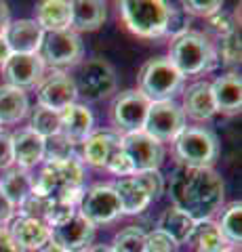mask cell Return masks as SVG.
I'll return each instance as SVG.
<instances>
[{
  "label": "cell",
  "mask_w": 242,
  "mask_h": 252,
  "mask_svg": "<svg viewBox=\"0 0 242 252\" xmlns=\"http://www.w3.org/2000/svg\"><path fill=\"white\" fill-rule=\"evenodd\" d=\"M147 109H150V101L139 91H122L116 94L110 109L112 124L116 126V130L124 132V135L143 130Z\"/></svg>",
  "instance_id": "8fae6325"
},
{
  "label": "cell",
  "mask_w": 242,
  "mask_h": 252,
  "mask_svg": "<svg viewBox=\"0 0 242 252\" xmlns=\"http://www.w3.org/2000/svg\"><path fill=\"white\" fill-rule=\"evenodd\" d=\"M105 168L110 170V172H114V175H118L120 179H122V177L135 175V172H133L131 162H129V158H127V154H124V149H122L120 143L116 145V149L112 152V156H110V160H107V166H105Z\"/></svg>",
  "instance_id": "74e56055"
},
{
  "label": "cell",
  "mask_w": 242,
  "mask_h": 252,
  "mask_svg": "<svg viewBox=\"0 0 242 252\" xmlns=\"http://www.w3.org/2000/svg\"><path fill=\"white\" fill-rule=\"evenodd\" d=\"M69 158H76V154H74V143L68 137H64L61 132H57V135H51V137L44 139L42 160H46V162H61V160H69Z\"/></svg>",
  "instance_id": "d6a6232c"
},
{
  "label": "cell",
  "mask_w": 242,
  "mask_h": 252,
  "mask_svg": "<svg viewBox=\"0 0 242 252\" xmlns=\"http://www.w3.org/2000/svg\"><path fill=\"white\" fill-rule=\"evenodd\" d=\"M44 30L34 19L11 21L4 32V40L13 55H38Z\"/></svg>",
  "instance_id": "2e32d148"
},
{
  "label": "cell",
  "mask_w": 242,
  "mask_h": 252,
  "mask_svg": "<svg viewBox=\"0 0 242 252\" xmlns=\"http://www.w3.org/2000/svg\"><path fill=\"white\" fill-rule=\"evenodd\" d=\"M169 59L179 69V74L185 78L213 69L217 65V51L205 34L185 32V34L173 38Z\"/></svg>",
  "instance_id": "3957f363"
},
{
  "label": "cell",
  "mask_w": 242,
  "mask_h": 252,
  "mask_svg": "<svg viewBox=\"0 0 242 252\" xmlns=\"http://www.w3.org/2000/svg\"><path fill=\"white\" fill-rule=\"evenodd\" d=\"M74 206L76 204H66V202H53V206H51V212H49V227H55L59 223H64V220H68L69 217L74 215Z\"/></svg>",
  "instance_id": "b9f144b4"
},
{
  "label": "cell",
  "mask_w": 242,
  "mask_h": 252,
  "mask_svg": "<svg viewBox=\"0 0 242 252\" xmlns=\"http://www.w3.org/2000/svg\"><path fill=\"white\" fill-rule=\"evenodd\" d=\"M11 23V17H9V4L6 2H0V36H4L6 28Z\"/></svg>",
  "instance_id": "bcb514c9"
},
{
  "label": "cell",
  "mask_w": 242,
  "mask_h": 252,
  "mask_svg": "<svg viewBox=\"0 0 242 252\" xmlns=\"http://www.w3.org/2000/svg\"><path fill=\"white\" fill-rule=\"evenodd\" d=\"M185 128V114L181 105L175 101H160L150 103L143 124V132L154 137L158 143L162 141H175V137Z\"/></svg>",
  "instance_id": "30bf717a"
},
{
  "label": "cell",
  "mask_w": 242,
  "mask_h": 252,
  "mask_svg": "<svg viewBox=\"0 0 242 252\" xmlns=\"http://www.w3.org/2000/svg\"><path fill=\"white\" fill-rule=\"evenodd\" d=\"M78 215L84 217L89 223L95 225H105L116 220L122 210L118 195L112 189V185H93L87 191H82L80 200H78Z\"/></svg>",
  "instance_id": "ba28073f"
},
{
  "label": "cell",
  "mask_w": 242,
  "mask_h": 252,
  "mask_svg": "<svg viewBox=\"0 0 242 252\" xmlns=\"http://www.w3.org/2000/svg\"><path fill=\"white\" fill-rule=\"evenodd\" d=\"M93 240H95V227L78 215V210L64 223L51 227V244L66 252H87Z\"/></svg>",
  "instance_id": "4fadbf2b"
},
{
  "label": "cell",
  "mask_w": 242,
  "mask_h": 252,
  "mask_svg": "<svg viewBox=\"0 0 242 252\" xmlns=\"http://www.w3.org/2000/svg\"><path fill=\"white\" fill-rule=\"evenodd\" d=\"M219 229L230 244H240V240H242V204L240 202H232L230 206L225 208Z\"/></svg>",
  "instance_id": "4dcf8cb0"
},
{
  "label": "cell",
  "mask_w": 242,
  "mask_h": 252,
  "mask_svg": "<svg viewBox=\"0 0 242 252\" xmlns=\"http://www.w3.org/2000/svg\"><path fill=\"white\" fill-rule=\"evenodd\" d=\"M38 57L44 65L51 67H66L74 65L82 57V42L80 36L72 30H59V32H44Z\"/></svg>",
  "instance_id": "9c48e42d"
},
{
  "label": "cell",
  "mask_w": 242,
  "mask_h": 252,
  "mask_svg": "<svg viewBox=\"0 0 242 252\" xmlns=\"http://www.w3.org/2000/svg\"><path fill=\"white\" fill-rule=\"evenodd\" d=\"M87 252H114L110 246H91Z\"/></svg>",
  "instance_id": "681fc988"
},
{
  "label": "cell",
  "mask_w": 242,
  "mask_h": 252,
  "mask_svg": "<svg viewBox=\"0 0 242 252\" xmlns=\"http://www.w3.org/2000/svg\"><path fill=\"white\" fill-rule=\"evenodd\" d=\"M11 238L21 250H40L51 242V227L36 219L17 217L11 223Z\"/></svg>",
  "instance_id": "ac0fdd59"
},
{
  "label": "cell",
  "mask_w": 242,
  "mask_h": 252,
  "mask_svg": "<svg viewBox=\"0 0 242 252\" xmlns=\"http://www.w3.org/2000/svg\"><path fill=\"white\" fill-rule=\"evenodd\" d=\"M190 15H187L183 9H177V6L171 4V11H169V19H167V28H165V34L169 36H181L185 32H190Z\"/></svg>",
  "instance_id": "d590c367"
},
{
  "label": "cell",
  "mask_w": 242,
  "mask_h": 252,
  "mask_svg": "<svg viewBox=\"0 0 242 252\" xmlns=\"http://www.w3.org/2000/svg\"><path fill=\"white\" fill-rule=\"evenodd\" d=\"M0 252H21V248L11 238L9 229H4V227H0Z\"/></svg>",
  "instance_id": "ee69618b"
},
{
  "label": "cell",
  "mask_w": 242,
  "mask_h": 252,
  "mask_svg": "<svg viewBox=\"0 0 242 252\" xmlns=\"http://www.w3.org/2000/svg\"><path fill=\"white\" fill-rule=\"evenodd\" d=\"M192 246L196 248V252H221L225 248H230V242L225 240V235L219 229V223L215 220H196L194 231L190 235Z\"/></svg>",
  "instance_id": "484cf974"
},
{
  "label": "cell",
  "mask_w": 242,
  "mask_h": 252,
  "mask_svg": "<svg viewBox=\"0 0 242 252\" xmlns=\"http://www.w3.org/2000/svg\"><path fill=\"white\" fill-rule=\"evenodd\" d=\"M30 109V101L26 91L15 86L2 84L0 86V124H15L26 118Z\"/></svg>",
  "instance_id": "4316f807"
},
{
  "label": "cell",
  "mask_w": 242,
  "mask_h": 252,
  "mask_svg": "<svg viewBox=\"0 0 242 252\" xmlns=\"http://www.w3.org/2000/svg\"><path fill=\"white\" fill-rule=\"evenodd\" d=\"M145 235L147 233L143 229H139L137 225H129L114 235V242H112L110 248L114 252H143Z\"/></svg>",
  "instance_id": "f546056e"
},
{
  "label": "cell",
  "mask_w": 242,
  "mask_h": 252,
  "mask_svg": "<svg viewBox=\"0 0 242 252\" xmlns=\"http://www.w3.org/2000/svg\"><path fill=\"white\" fill-rule=\"evenodd\" d=\"M2 76L15 89H34L44 78V63L38 55H11L2 65Z\"/></svg>",
  "instance_id": "9a60e30c"
},
{
  "label": "cell",
  "mask_w": 242,
  "mask_h": 252,
  "mask_svg": "<svg viewBox=\"0 0 242 252\" xmlns=\"http://www.w3.org/2000/svg\"><path fill=\"white\" fill-rule=\"evenodd\" d=\"M183 11L187 15H200V17H210L213 13H217L221 9V2L219 0H210V2H196V0H185L181 4Z\"/></svg>",
  "instance_id": "60d3db41"
},
{
  "label": "cell",
  "mask_w": 242,
  "mask_h": 252,
  "mask_svg": "<svg viewBox=\"0 0 242 252\" xmlns=\"http://www.w3.org/2000/svg\"><path fill=\"white\" fill-rule=\"evenodd\" d=\"M11 49H9V44H6V40H4V36H0V65H4L6 63V59L11 57Z\"/></svg>",
  "instance_id": "7dc6e473"
},
{
  "label": "cell",
  "mask_w": 242,
  "mask_h": 252,
  "mask_svg": "<svg viewBox=\"0 0 242 252\" xmlns=\"http://www.w3.org/2000/svg\"><path fill=\"white\" fill-rule=\"evenodd\" d=\"M210 93H213L215 109L221 114L234 116L242 107V80L236 72L223 74L215 82H210Z\"/></svg>",
  "instance_id": "d6986e66"
},
{
  "label": "cell",
  "mask_w": 242,
  "mask_h": 252,
  "mask_svg": "<svg viewBox=\"0 0 242 252\" xmlns=\"http://www.w3.org/2000/svg\"><path fill=\"white\" fill-rule=\"evenodd\" d=\"M171 4L165 0H124L120 13L127 28L141 38H158L165 34Z\"/></svg>",
  "instance_id": "8992f818"
},
{
  "label": "cell",
  "mask_w": 242,
  "mask_h": 252,
  "mask_svg": "<svg viewBox=\"0 0 242 252\" xmlns=\"http://www.w3.org/2000/svg\"><path fill=\"white\" fill-rule=\"evenodd\" d=\"M30 128L42 139L57 135L59 132V112L36 105V109L32 112V120H30Z\"/></svg>",
  "instance_id": "1f68e13d"
},
{
  "label": "cell",
  "mask_w": 242,
  "mask_h": 252,
  "mask_svg": "<svg viewBox=\"0 0 242 252\" xmlns=\"http://www.w3.org/2000/svg\"><path fill=\"white\" fill-rule=\"evenodd\" d=\"M51 206H53V202L49 198H44V195L32 191L26 200L19 204V212H21V217L36 219V220H42V223H46V220H49ZM46 225H49V223H46Z\"/></svg>",
  "instance_id": "836d02e7"
},
{
  "label": "cell",
  "mask_w": 242,
  "mask_h": 252,
  "mask_svg": "<svg viewBox=\"0 0 242 252\" xmlns=\"http://www.w3.org/2000/svg\"><path fill=\"white\" fill-rule=\"evenodd\" d=\"M15 215V206L4 198L2 193H0V227H2L4 223H9V220L13 219Z\"/></svg>",
  "instance_id": "f6af8a7d"
},
{
  "label": "cell",
  "mask_w": 242,
  "mask_h": 252,
  "mask_svg": "<svg viewBox=\"0 0 242 252\" xmlns=\"http://www.w3.org/2000/svg\"><path fill=\"white\" fill-rule=\"evenodd\" d=\"M221 252H240V250H236V248H225V250H221Z\"/></svg>",
  "instance_id": "f907efd6"
},
{
  "label": "cell",
  "mask_w": 242,
  "mask_h": 252,
  "mask_svg": "<svg viewBox=\"0 0 242 252\" xmlns=\"http://www.w3.org/2000/svg\"><path fill=\"white\" fill-rule=\"evenodd\" d=\"M72 80L76 86V93L87 101L107 99L112 93H116V86H118L114 67L99 57L84 59L80 65H78Z\"/></svg>",
  "instance_id": "52a82bcc"
},
{
  "label": "cell",
  "mask_w": 242,
  "mask_h": 252,
  "mask_svg": "<svg viewBox=\"0 0 242 252\" xmlns=\"http://www.w3.org/2000/svg\"><path fill=\"white\" fill-rule=\"evenodd\" d=\"M171 200L173 206L194 220H207L221 208L225 189L219 172L213 168L179 166L171 177Z\"/></svg>",
  "instance_id": "6da1fadb"
},
{
  "label": "cell",
  "mask_w": 242,
  "mask_h": 252,
  "mask_svg": "<svg viewBox=\"0 0 242 252\" xmlns=\"http://www.w3.org/2000/svg\"><path fill=\"white\" fill-rule=\"evenodd\" d=\"M183 114L194 118L198 122L210 120L217 109H215V101H213V93H210V82L202 80V82H194L192 86H187V91L183 94Z\"/></svg>",
  "instance_id": "44dd1931"
},
{
  "label": "cell",
  "mask_w": 242,
  "mask_h": 252,
  "mask_svg": "<svg viewBox=\"0 0 242 252\" xmlns=\"http://www.w3.org/2000/svg\"><path fill=\"white\" fill-rule=\"evenodd\" d=\"M32 189H34V177L23 168H13L0 179V193H2L13 206H19V204L32 193Z\"/></svg>",
  "instance_id": "f1b7e54d"
},
{
  "label": "cell",
  "mask_w": 242,
  "mask_h": 252,
  "mask_svg": "<svg viewBox=\"0 0 242 252\" xmlns=\"http://www.w3.org/2000/svg\"><path fill=\"white\" fill-rule=\"evenodd\" d=\"M13 164V149H11V135L0 130V170H6Z\"/></svg>",
  "instance_id": "7bdbcfd3"
},
{
  "label": "cell",
  "mask_w": 242,
  "mask_h": 252,
  "mask_svg": "<svg viewBox=\"0 0 242 252\" xmlns=\"http://www.w3.org/2000/svg\"><path fill=\"white\" fill-rule=\"evenodd\" d=\"M11 149H13V162L19 168L30 170L42 162L44 139L38 137L32 128L15 130L11 135Z\"/></svg>",
  "instance_id": "e0dca14e"
},
{
  "label": "cell",
  "mask_w": 242,
  "mask_h": 252,
  "mask_svg": "<svg viewBox=\"0 0 242 252\" xmlns=\"http://www.w3.org/2000/svg\"><path fill=\"white\" fill-rule=\"evenodd\" d=\"M84 166L78 158L61 162H46L40 175L34 177V193H40L51 202L76 204L84 191Z\"/></svg>",
  "instance_id": "7a4b0ae2"
},
{
  "label": "cell",
  "mask_w": 242,
  "mask_h": 252,
  "mask_svg": "<svg viewBox=\"0 0 242 252\" xmlns=\"http://www.w3.org/2000/svg\"><path fill=\"white\" fill-rule=\"evenodd\" d=\"M207 19H208L210 30L217 32V34H219L221 38L238 30V28H236V19H234V15H232L230 11L219 9V11L213 13V15H210V17H207Z\"/></svg>",
  "instance_id": "8d00e7d4"
},
{
  "label": "cell",
  "mask_w": 242,
  "mask_h": 252,
  "mask_svg": "<svg viewBox=\"0 0 242 252\" xmlns=\"http://www.w3.org/2000/svg\"><path fill=\"white\" fill-rule=\"evenodd\" d=\"M118 143H120V135L114 130L93 132V135L84 139V152H82L84 162L95 168H105L107 160H110V156Z\"/></svg>",
  "instance_id": "603a6c76"
},
{
  "label": "cell",
  "mask_w": 242,
  "mask_h": 252,
  "mask_svg": "<svg viewBox=\"0 0 242 252\" xmlns=\"http://www.w3.org/2000/svg\"><path fill=\"white\" fill-rule=\"evenodd\" d=\"M76 97L78 93L72 76L59 69L44 76L38 84V105L53 109V112H64L66 107L76 103Z\"/></svg>",
  "instance_id": "5bb4252c"
},
{
  "label": "cell",
  "mask_w": 242,
  "mask_h": 252,
  "mask_svg": "<svg viewBox=\"0 0 242 252\" xmlns=\"http://www.w3.org/2000/svg\"><path fill=\"white\" fill-rule=\"evenodd\" d=\"M181 84L183 76L179 74V69L171 63L169 57H154L145 61L139 72V93L150 103L173 101Z\"/></svg>",
  "instance_id": "5b68a950"
},
{
  "label": "cell",
  "mask_w": 242,
  "mask_h": 252,
  "mask_svg": "<svg viewBox=\"0 0 242 252\" xmlns=\"http://www.w3.org/2000/svg\"><path fill=\"white\" fill-rule=\"evenodd\" d=\"M221 57L228 65L240 63V32L238 30L221 38Z\"/></svg>",
  "instance_id": "f35d334b"
},
{
  "label": "cell",
  "mask_w": 242,
  "mask_h": 252,
  "mask_svg": "<svg viewBox=\"0 0 242 252\" xmlns=\"http://www.w3.org/2000/svg\"><path fill=\"white\" fill-rule=\"evenodd\" d=\"M72 19V2L66 0H46L36 6V23L44 32H59L69 28Z\"/></svg>",
  "instance_id": "d4e9b609"
},
{
  "label": "cell",
  "mask_w": 242,
  "mask_h": 252,
  "mask_svg": "<svg viewBox=\"0 0 242 252\" xmlns=\"http://www.w3.org/2000/svg\"><path fill=\"white\" fill-rule=\"evenodd\" d=\"M194 225H196V220L173 206V208H167L162 212V217L158 220V231H162L167 238H171L179 246V244L190 240Z\"/></svg>",
  "instance_id": "83f0119b"
},
{
  "label": "cell",
  "mask_w": 242,
  "mask_h": 252,
  "mask_svg": "<svg viewBox=\"0 0 242 252\" xmlns=\"http://www.w3.org/2000/svg\"><path fill=\"white\" fill-rule=\"evenodd\" d=\"M112 189L116 191V195H118L122 215H139V212H143L147 208V204L152 202L150 195H147V191L137 181L135 175L118 179L112 185Z\"/></svg>",
  "instance_id": "7402d4cb"
},
{
  "label": "cell",
  "mask_w": 242,
  "mask_h": 252,
  "mask_svg": "<svg viewBox=\"0 0 242 252\" xmlns=\"http://www.w3.org/2000/svg\"><path fill=\"white\" fill-rule=\"evenodd\" d=\"M38 252H66V250H61V248H57V246H55V244H51V242H49L44 248H40Z\"/></svg>",
  "instance_id": "c3c4849f"
},
{
  "label": "cell",
  "mask_w": 242,
  "mask_h": 252,
  "mask_svg": "<svg viewBox=\"0 0 242 252\" xmlns=\"http://www.w3.org/2000/svg\"><path fill=\"white\" fill-rule=\"evenodd\" d=\"M120 145L129 158L133 172L158 170L162 160H165V147H162V143H158L154 137H150L143 130L122 135Z\"/></svg>",
  "instance_id": "7c38bea8"
},
{
  "label": "cell",
  "mask_w": 242,
  "mask_h": 252,
  "mask_svg": "<svg viewBox=\"0 0 242 252\" xmlns=\"http://www.w3.org/2000/svg\"><path fill=\"white\" fill-rule=\"evenodd\" d=\"M93 130V114L87 105L72 103L59 112V132L68 137L72 143H84V139L91 135Z\"/></svg>",
  "instance_id": "ffe728a7"
},
{
  "label": "cell",
  "mask_w": 242,
  "mask_h": 252,
  "mask_svg": "<svg viewBox=\"0 0 242 252\" xmlns=\"http://www.w3.org/2000/svg\"><path fill=\"white\" fill-rule=\"evenodd\" d=\"M105 17H107L105 2H99V0H76V2H72L69 30L72 32H95L104 26Z\"/></svg>",
  "instance_id": "cb8c5ba5"
},
{
  "label": "cell",
  "mask_w": 242,
  "mask_h": 252,
  "mask_svg": "<svg viewBox=\"0 0 242 252\" xmlns=\"http://www.w3.org/2000/svg\"><path fill=\"white\" fill-rule=\"evenodd\" d=\"M143 252H177V244L167 238L162 231H152L145 235V248Z\"/></svg>",
  "instance_id": "ab89813d"
},
{
  "label": "cell",
  "mask_w": 242,
  "mask_h": 252,
  "mask_svg": "<svg viewBox=\"0 0 242 252\" xmlns=\"http://www.w3.org/2000/svg\"><path fill=\"white\" fill-rule=\"evenodd\" d=\"M175 156L179 166L210 168L219 156V141L205 126H185L175 137Z\"/></svg>",
  "instance_id": "277c9868"
},
{
  "label": "cell",
  "mask_w": 242,
  "mask_h": 252,
  "mask_svg": "<svg viewBox=\"0 0 242 252\" xmlns=\"http://www.w3.org/2000/svg\"><path fill=\"white\" fill-rule=\"evenodd\" d=\"M137 181L143 185V189L147 191V195H150V200L156 202L162 195V191H165V179H162V175L158 170H143V172H135Z\"/></svg>",
  "instance_id": "e575fe53"
}]
</instances>
